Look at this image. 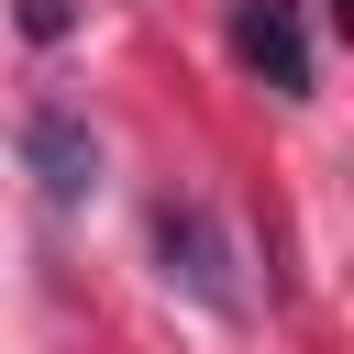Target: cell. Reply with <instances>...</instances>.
Returning a JSON list of instances; mask_svg holds the SVG:
<instances>
[{"mask_svg": "<svg viewBox=\"0 0 354 354\" xmlns=\"http://www.w3.org/2000/svg\"><path fill=\"white\" fill-rule=\"evenodd\" d=\"M155 266H166V288H188L199 310H221V321H254V277H243V243L221 232V210H199V199H166V210H155Z\"/></svg>", "mask_w": 354, "mask_h": 354, "instance_id": "obj_1", "label": "cell"}, {"mask_svg": "<svg viewBox=\"0 0 354 354\" xmlns=\"http://www.w3.org/2000/svg\"><path fill=\"white\" fill-rule=\"evenodd\" d=\"M232 55H243L277 100H299V88H310V33H299V0H232Z\"/></svg>", "mask_w": 354, "mask_h": 354, "instance_id": "obj_3", "label": "cell"}, {"mask_svg": "<svg viewBox=\"0 0 354 354\" xmlns=\"http://www.w3.org/2000/svg\"><path fill=\"white\" fill-rule=\"evenodd\" d=\"M22 166H33V188H44L55 210H88V199H100V133H88L77 111H33V122H22Z\"/></svg>", "mask_w": 354, "mask_h": 354, "instance_id": "obj_2", "label": "cell"}, {"mask_svg": "<svg viewBox=\"0 0 354 354\" xmlns=\"http://www.w3.org/2000/svg\"><path fill=\"white\" fill-rule=\"evenodd\" d=\"M66 22H77V0H22V33H44V44H55Z\"/></svg>", "mask_w": 354, "mask_h": 354, "instance_id": "obj_4", "label": "cell"}]
</instances>
